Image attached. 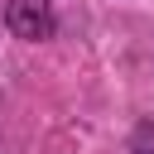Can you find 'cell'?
Masks as SVG:
<instances>
[{"mask_svg": "<svg viewBox=\"0 0 154 154\" xmlns=\"http://www.w3.org/2000/svg\"><path fill=\"white\" fill-rule=\"evenodd\" d=\"M130 154H154V116H144L130 135Z\"/></svg>", "mask_w": 154, "mask_h": 154, "instance_id": "cell-2", "label": "cell"}, {"mask_svg": "<svg viewBox=\"0 0 154 154\" xmlns=\"http://www.w3.org/2000/svg\"><path fill=\"white\" fill-rule=\"evenodd\" d=\"M5 24H10L14 38H29V43H43V38L58 34V19H53V10L43 0H10Z\"/></svg>", "mask_w": 154, "mask_h": 154, "instance_id": "cell-1", "label": "cell"}]
</instances>
